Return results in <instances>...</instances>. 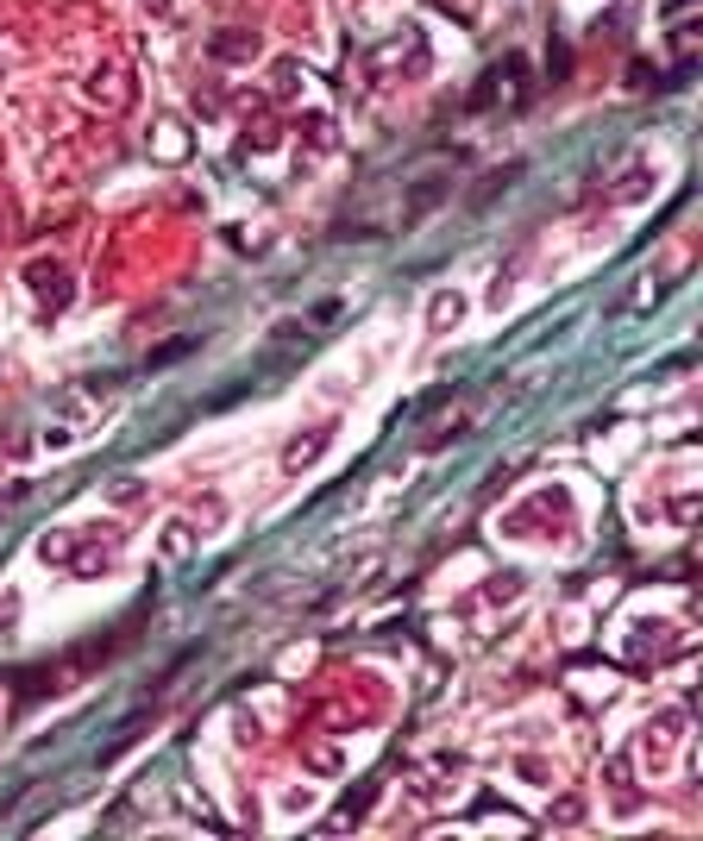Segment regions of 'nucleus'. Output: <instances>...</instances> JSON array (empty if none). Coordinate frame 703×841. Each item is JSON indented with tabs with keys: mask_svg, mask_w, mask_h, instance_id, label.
I'll use <instances>...</instances> for the list:
<instances>
[{
	"mask_svg": "<svg viewBox=\"0 0 703 841\" xmlns=\"http://www.w3.org/2000/svg\"><path fill=\"white\" fill-rule=\"evenodd\" d=\"M491 101H503V107H522L527 101V70H522V57H503L484 82H477V95H472V107H491Z\"/></svg>",
	"mask_w": 703,
	"mask_h": 841,
	"instance_id": "1",
	"label": "nucleus"
},
{
	"mask_svg": "<svg viewBox=\"0 0 703 841\" xmlns=\"http://www.w3.org/2000/svg\"><path fill=\"white\" fill-rule=\"evenodd\" d=\"M88 101L107 107V113H126L132 107V70L126 63H107L101 76H88Z\"/></svg>",
	"mask_w": 703,
	"mask_h": 841,
	"instance_id": "2",
	"label": "nucleus"
},
{
	"mask_svg": "<svg viewBox=\"0 0 703 841\" xmlns=\"http://www.w3.org/2000/svg\"><path fill=\"white\" fill-rule=\"evenodd\" d=\"M26 283H32V289L51 301V308H63V301H70V277H63L51 258H32V264H26Z\"/></svg>",
	"mask_w": 703,
	"mask_h": 841,
	"instance_id": "3",
	"label": "nucleus"
},
{
	"mask_svg": "<svg viewBox=\"0 0 703 841\" xmlns=\"http://www.w3.org/2000/svg\"><path fill=\"white\" fill-rule=\"evenodd\" d=\"M208 51L214 57H258V32H214Z\"/></svg>",
	"mask_w": 703,
	"mask_h": 841,
	"instance_id": "4",
	"label": "nucleus"
},
{
	"mask_svg": "<svg viewBox=\"0 0 703 841\" xmlns=\"http://www.w3.org/2000/svg\"><path fill=\"white\" fill-rule=\"evenodd\" d=\"M327 439H334V427H315V434H308V439H296V446L283 453V465H289V472H301V465H308V458H315L320 446H327Z\"/></svg>",
	"mask_w": 703,
	"mask_h": 841,
	"instance_id": "5",
	"label": "nucleus"
},
{
	"mask_svg": "<svg viewBox=\"0 0 703 841\" xmlns=\"http://www.w3.org/2000/svg\"><path fill=\"white\" fill-rule=\"evenodd\" d=\"M458 315H465V301H458V296H434V315H427V320H434L439 334H446V327H453Z\"/></svg>",
	"mask_w": 703,
	"mask_h": 841,
	"instance_id": "6",
	"label": "nucleus"
},
{
	"mask_svg": "<svg viewBox=\"0 0 703 841\" xmlns=\"http://www.w3.org/2000/svg\"><path fill=\"white\" fill-rule=\"evenodd\" d=\"M182 352H195V339H170V346H158L151 358H145V365H151V370H164V365H176Z\"/></svg>",
	"mask_w": 703,
	"mask_h": 841,
	"instance_id": "7",
	"label": "nucleus"
},
{
	"mask_svg": "<svg viewBox=\"0 0 703 841\" xmlns=\"http://www.w3.org/2000/svg\"><path fill=\"white\" fill-rule=\"evenodd\" d=\"M164 553H170V560L176 553H189V527H170V534H164Z\"/></svg>",
	"mask_w": 703,
	"mask_h": 841,
	"instance_id": "8",
	"label": "nucleus"
}]
</instances>
